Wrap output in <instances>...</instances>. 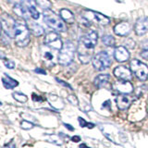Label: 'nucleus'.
<instances>
[{
  "instance_id": "nucleus-33",
  "label": "nucleus",
  "mask_w": 148,
  "mask_h": 148,
  "mask_svg": "<svg viewBox=\"0 0 148 148\" xmlns=\"http://www.w3.org/2000/svg\"><path fill=\"white\" fill-rule=\"evenodd\" d=\"M141 57L145 59L148 60V50H143V52L141 53Z\"/></svg>"
},
{
  "instance_id": "nucleus-11",
  "label": "nucleus",
  "mask_w": 148,
  "mask_h": 148,
  "mask_svg": "<svg viewBox=\"0 0 148 148\" xmlns=\"http://www.w3.org/2000/svg\"><path fill=\"white\" fill-rule=\"evenodd\" d=\"M92 50L94 49H88L84 45H82L81 43H79L78 47V54H79V59L83 64H87L91 61L92 57Z\"/></svg>"
},
{
  "instance_id": "nucleus-4",
  "label": "nucleus",
  "mask_w": 148,
  "mask_h": 148,
  "mask_svg": "<svg viewBox=\"0 0 148 148\" xmlns=\"http://www.w3.org/2000/svg\"><path fill=\"white\" fill-rule=\"evenodd\" d=\"M82 18H84V20L89 23L102 25V26L108 25L110 22V20L106 16L103 15V14H101L99 12L92 11V10H83Z\"/></svg>"
},
{
  "instance_id": "nucleus-7",
  "label": "nucleus",
  "mask_w": 148,
  "mask_h": 148,
  "mask_svg": "<svg viewBox=\"0 0 148 148\" xmlns=\"http://www.w3.org/2000/svg\"><path fill=\"white\" fill-rule=\"evenodd\" d=\"M16 21L14 18L8 15V14H3L1 17V27L2 32L8 34L10 38H14V28H15Z\"/></svg>"
},
{
  "instance_id": "nucleus-20",
  "label": "nucleus",
  "mask_w": 148,
  "mask_h": 148,
  "mask_svg": "<svg viewBox=\"0 0 148 148\" xmlns=\"http://www.w3.org/2000/svg\"><path fill=\"white\" fill-rule=\"evenodd\" d=\"M2 82L5 88H7V89H13V88L17 87L18 84V82L17 81H15L11 77H9L7 74H5L4 77L2 78Z\"/></svg>"
},
{
  "instance_id": "nucleus-2",
  "label": "nucleus",
  "mask_w": 148,
  "mask_h": 148,
  "mask_svg": "<svg viewBox=\"0 0 148 148\" xmlns=\"http://www.w3.org/2000/svg\"><path fill=\"white\" fill-rule=\"evenodd\" d=\"M43 16L45 22L51 29L59 32H64L66 31V26H65L61 17L57 15L54 11L50 10V9H45L44 10Z\"/></svg>"
},
{
  "instance_id": "nucleus-13",
  "label": "nucleus",
  "mask_w": 148,
  "mask_h": 148,
  "mask_svg": "<svg viewBox=\"0 0 148 148\" xmlns=\"http://www.w3.org/2000/svg\"><path fill=\"white\" fill-rule=\"evenodd\" d=\"M134 31L138 36L145 35L148 32V18H139L135 23V26H134Z\"/></svg>"
},
{
  "instance_id": "nucleus-23",
  "label": "nucleus",
  "mask_w": 148,
  "mask_h": 148,
  "mask_svg": "<svg viewBox=\"0 0 148 148\" xmlns=\"http://www.w3.org/2000/svg\"><path fill=\"white\" fill-rule=\"evenodd\" d=\"M102 42L106 46H114L115 45V39L111 35H104L102 37Z\"/></svg>"
},
{
  "instance_id": "nucleus-19",
  "label": "nucleus",
  "mask_w": 148,
  "mask_h": 148,
  "mask_svg": "<svg viewBox=\"0 0 148 148\" xmlns=\"http://www.w3.org/2000/svg\"><path fill=\"white\" fill-rule=\"evenodd\" d=\"M109 79L110 76L108 74H100V75L95 77L94 83L97 88H102L109 82Z\"/></svg>"
},
{
  "instance_id": "nucleus-17",
  "label": "nucleus",
  "mask_w": 148,
  "mask_h": 148,
  "mask_svg": "<svg viewBox=\"0 0 148 148\" xmlns=\"http://www.w3.org/2000/svg\"><path fill=\"white\" fill-rule=\"evenodd\" d=\"M132 104V99L128 95H119L117 97V106L120 110L127 109Z\"/></svg>"
},
{
  "instance_id": "nucleus-15",
  "label": "nucleus",
  "mask_w": 148,
  "mask_h": 148,
  "mask_svg": "<svg viewBox=\"0 0 148 148\" xmlns=\"http://www.w3.org/2000/svg\"><path fill=\"white\" fill-rule=\"evenodd\" d=\"M132 30L131 25L129 24L128 22L123 21V22H119L117 25L114 27V32L119 36H127L130 34Z\"/></svg>"
},
{
  "instance_id": "nucleus-10",
  "label": "nucleus",
  "mask_w": 148,
  "mask_h": 148,
  "mask_svg": "<svg viewBox=\"0 0 148 148\" xmlns=\"http://www.w3.org/2000/svg\"><path fill=\"white\" fill-rule=\"evenodd\" d=\"M112 88L119 95H129L133 91V86L129 81L116 82L113 84Z\"/></svg>"
},
{
  "instance_id": "nucleus-40",
  "label": "nucleus",
  "mask_w": 148,
  "mask_h": 148,
  "mask_svg": "<svg viewBox=\"0 0 148 148\" xmlns=\"http://www.w3.org/2000/svg\"><path fill=\"white\" fill-rule=\"evenodd\" d=\"M94 126H95V125H94V124H92V123H88V125H87V127H88V128H90V129L94 128Z\"/></svg>"
},
{
  "instance_id": "nucleus-6",
  "label": "nucleus",
  "mask_w": 148,
  "mask_h": 148,
  "mask_svg": "<svg viewBox=\"0 0 148 148\" xmlns=\"http://www.w3.org/2000/svg\"><path fill=\"white\" fill-rule=\"evenodd\" d=\"M131 71L140 81H145L148 78V66L140 60L133 59L131 61Z\"/></svg>"
},
{
  "instance_id": "nucleus-29",
  "label": "nucleus",
  "mask_w": 148,
  "mask_h": 148,
  "mask_svg": "<svg viewBox=\"0 0 148 148\" xmlns=\"http://www.w3.org/2000/svg\"><path fill=\"white\" fill-rule=\"evenodd\" d=\"M5 66H6L8 69H12L15 68V63L11 61V60H6V61H5Z\"/></svg>"
},
{
  "instance_id": "nucleus-21",
  "label": "nucleus",
  "mask_w": 148,
  "mask_h": 148,
  "mask_svg": "<svg viewBox=\"0 0 148 148\" xmlns=\"http://www.w3.org/2000/svg\"><path fill=\"white\" fill-rule=\"evenodd\" d=\"M29 30L35 36H41V35H43L44 32H45V30H44L43 27L39 24H37V23H35V22H32V21H30Z\"/></svg>"
},
{
  "instance_id": "nucleus-39",
  "label": "nucleus",
  "mask_w": 148,
  "mask_h": 148,
  "mask_svg": "<svg viewBox=\"0 0 148 148\" xmlns=\"http://www.w3.org/2000/svg\"><path fill=\"white\" fill-rule=\"evenodd\" d=\"M80 148H90V147H88L85 143H82V145H80Z\"/></svg>"
},
{
  "instance_id": "nucleus-32",
  "label": "nucleus",
  "mask_w": 148,
  "mask_h": 148,
  "mask_svg": "<svg viewBox=\"0 0 148 148\" xmlns=\"http://www.w3.org/2000/svg\"><path fill=\"white\" fill-rule=\"evenodd\" d=\"M78 120H79V122H80V126H81V127H87L88 122H86L85 120L83 119L82 118H79Z\"/></svg>"
},
{
  "instance_id": "nucleus-34",
  "label": "nucleus",
  "mask_w": 148,
  "mask_h": 148,
  "mask_svg": "<svg viewBox=\"0 0 148 148\" xmlns=\"http://www.w3.org/2000/svg\"><path fill=\"white\" fill-rule=\"evenodd\" d=\"M5 148H16V145H15V143H13V141H10V143H8L5 145Z\"/></svg>"
},
{
  "instance_id": "nucleus-24",
  "label": "nucleus",
  "mask_w": 148,
  "mask_h": 148,
  "mask_svg": "<svg viewBox=\"0 0 148 148\" xmlns=\"http://www.w3.org/2000/svg\"><path fill=\"white\" fill-rule=\"evenodd\" d=\"M35 1H36V4H38L42 8L45 9H45H50L51 6H52V4H51L49 0H35Z\"/></svg>"
},
{
  "instance_id": "nucleus-27",
  "label": "nucleus",
  "mask_w": 148,
  "mask_h": 148,
  "mask_svg": "<svg viewBox=\"0 0 148 148\" xmlns=\"http://www.w3.org/2000/svg\"><path fill=\"white\" fill-rule=\"evenodd\" d=\"M21 127L23 130H30L34 127V124L31 121H28V120H22L21 123Z\"/></svg>"
},
{
  "instance_id": "nucleus-31",
  "label": "nucleus",
  "mask_w": 148,
  "mask_h": 148,
  "mask_svg": "<svg viewBox=\"0 0 148 148\" xmlns=\"http://www.w3.org/2000/svg\"><path fill=\"white\" fill-rule=\"evenodd\" d=\"M56 81H57L58 83H60V84H62L63 86H65V87H68V88H69V89H72V87L71 86V85H69V83H67V82H63L62 80H59V79L58 78H56Z\"/></svg>"
},
{
  "instance_id": "nucleus-5",
  "label": "nucleus",
  "mask_w": 148,
  "mask_h": 148,
  "mask_svg": "<svg viewBox=\"0 0 148 148\" xmlns=\"http://www.w3.org/2000/svg\"><path fill=\"white\" fill-rule=\"evenodd\" d=\"M92 66L96 69V71H104V69H108L111 63H112V59H111L110 56L105 52V51H102V52L97 53L94 58L92 59Z\"/></svg>"
},
{
  "instance_id": "nucleus-25",
  "label": "nucleus",
  "mask_w": 148,
  "mask_h": 148,
  "mask_svg": "<svg viewBox=\"0 0 148 148\" xmlns=\"http://www.w3.org/2000/svg\"><path fill=\"white\" fill-rule=\"evenodd\" d=\"M28 9H29V12H30L31 17L34 18V20H38L39 17H40V13L36 9L35 6H31V7L28 8Z\"/></svg>"
},
{
  "instance_id": "nucleus-16",
  "label": "nucleus",
  "mask_w": 148,
  "mask_h": 148,
  "mask_svg": "<svg viewBox=\"0 0 148 148\" xmlns=\"http://www.w3.org/2000/svg\"><path fill=\"white\" fill-rule=\"evenodd\" d=\"M14 12L18 16V17H21L24 20L28 21L30 18V12H29V9L28 8L25 6L23 3H18L14 6Z\"/></svg>"
},
{
  "instance_id": "nucleus-3",
  "label": "nucleus",
  "mask_w": 148,
  "mask_h": 148,
  "mask_svg": "<svg viewBox=\"0 0 148 148\" xmlns=\"http://www.w3.org/2000/svg\"><path fill=\"white\" fill-rule=\"evenodd\" d=\"M75 52H76V47L73 43L69 41L64 43L62 48L59 50V54L58 58V63L64 65V66L69 65L73 61Z\"/></svg>"
},
{
  "instance_id": "nucleus-1",
  "label": "nucleus",
  "mask_w": 148,
  "mask_h": 148,
  "mask_svg": "<svg viewBox=\"0 0 148 148\" xmlns=\"http://www.w3.org/2000/svg\"><path fill=\"white\" fill-rule=\"evenodd\" d=\"M14 38L16 45L20 47H24L30 43V30L21 21H16L14 28Z\"/></svg>"
},
{
  "instance_id": "nucleus-37",
  "label": "nucleus",
  "mask_w": 148,
  "mask_h": 148,
  "mask_svg": "<svg viewBox=\"0 0 148 148\" xmlns=\"http://www.w3.org/2000/svg\"><path fill=\"white\" fill-rule=\"evenodd\" d=\"M64 126L66 127L69 131H71V132H72V131H74V128L71 126V125H69V124H66V123H64Z\"/></svg>"
},
{
  "instance_id": "nucleus-8",
  "label": "nucleus",
  "mask_w": 148,
  "mask_h": 148,
  "mask_svg": "<svg viewBox=\"0 0 148 148\" xmlns=\"http://www.w3.org/2000/svg\"><path fill=\"white\" fill-rule=\"evenodd\" d=\"M44 43L46 46H48V47L52 48L54 50H60L63 46L62 41L60 39L59 35L54 32H48V34L45 35Z\"/></svg>"
},
{
  "instance_id": "nucleus-14",
  "label": "nucleus",
  "mask_w": 148,
  "mask_h": 148,
  "mask_svg": "<svg viewBox=\"0 0 148 148\" xmlns=\"http://www.w3.org/2000/svg\"><path fill=\"white\" fill-rule=\"evenodd\" d=\"M114 57L118 62H126L130 58V53L124 46H118L114 51Z\"/></svg>"
},
{
  "instance_id": "nucleus-9",
  "label": "nucleus",
  "mask_w": 148,
  "mask_h": 148,
  "mask_svg": "<svg viewBox=\"0 0 148 148\" xmlns=\"http://www.w3.org/2000/svg\"><path fill=\"white\" fill-rule=\"evenodd\" d=\"M98 35L95 31H88L81 37L80 43L88 49H94L97 44Z\"/></svg>"
},
{
  "instance_id": "nucleus-12",
  "label": "nucleus",
  "mask_w": 148,
  "mask_h": 148,
  "mask_svg": "<svg viewBox=\"0 0 148 148\" xmlns=\"http://www.w3.org/2000/svg\"><path fill=\"white\" fill-rule=\"evenodd\" d=\"M114 75L116 78H118L119 81H131L132 75V71L124 66H119L114 69Z\"/></svg>"
},
{
  "instance_id": "nucleus-28",
  "label": "nucleus",
  "mask_w": 148,
  "mask_h": 148,
  "mask_svg": "<svg viewBox=\"0 0 148 148\" xmlns=\"http://www.w3.org/2000/svg\"><path fill=\"white\" fill-rule=\"evenodd\" d=\"M43 58H44L45 60H47V61H53V58H54L53 55L51 54L50 52H45V53L44 54V56H43Z\"/></svg>"
},
{
  "instance_id": "nucleus-22",
  "label": "nucleus",
  "mask_w": 148,
  "mask_h": 148,
  "mask_svg": "<svg viewBox=\"0 0 148 148\" xmlns=\"http://www.w3.org/2000/svg\"><path fill=\"white\" fill-rule=\"evenodd\" d=\"M12 96H13L14 99L18 102H20V103H25V102L28 100L27 95H25L24 94H21V92H13Z\"/></svg>"
},
{
  "instance_id": "nucleus-18",
  "label": "nucleus",
  "mask_w": 148,
  "mask_h": 148,
  "mask_svg": "<svg viewBox=\"0 0 148 148\" xmlns=\"http://www.w3.org/2000/svg\"><path fill=\"white\" fill-rule=\"evenodd\" d=\"M59 14H60V17H61V18L65 22L69 23V24H72V23H74L75 18H74L73 13L71 10H69V9H66V8H63L60 10Z\"/></svg>"
},
{
  "instance_id": "nucleus-30",
  "label": "nucleus",
  "mask_w": 148,
  "mask_h": 148,
  "mask_svg": "<svg viewBox=\"0 0 148 148\" xmlns=\"http://www.w3.org/2000/svg\"><path fill=\"white\" fill-rule=\"evenodd\" d=\"M68 99H69V101L71 102V103L72 105H75V106L78 105V100H77V98H76V96H75V95H69Z\"/></svg>"
},
{
  "instance_id": "nucleus-38",
  "label": "nucleus",
  "mask_w": 148,
  "mask_h": 148,
  "mask_svg": "<svg viewBox=\"0 0 148 148\" xmlns=\"http://www.w3.org/2000/svg\"><path fill=\"white\" fill-rule=\"evenodd\" d=\"M8 1L9 2V3H14V4H18V3H21V1L22 0H8Z\"/></svg>"
},
{
  "instance_id": "nucleus-26",
  "label": "nucleus",
  "mask_w": 148,
  "mask_h": 148,
  "mask_svg": "<svg viewBox=\"0 0 148 148\" xmlns=\"http://www.w3.org/2000/svg\"><path fill=\"white\" fill-rule=\"evenodd\" d=\"M47 141L49 143H54V145H58V146H60L62 145V141H61V139H60V137L56 136V135H50L47 138Z\"/></svg>"
},
{
  "instance_id": "nucleus-36",
  "label": "nucleus",
  "mask_w": 148,
  "mask_h": 148,
  "mask_svg": "<svg viewBox=\"0 0 148 148\" xmlns=\"http://www.w3.org/2000/svg\"><path fill=\"white\" fill-rule=\"evenodd\" d=\"M36 73H41V74H44V75H45L46 72L45 71H44V69H35V71H34Z\"/></svg>"
},
{
  "instance_id": "nucleus-35",
  "label": "nucleus",
  "mask_w": 148,
  "mask_h": 148,
  "mask_svg": "<svg viewBox=\"0 0 148 148\" xmlns=\"http://www.w3.org/2000/svg\"><path fill=\"white\" fill-rule=\"evenodd\" d=\"M71 141L74 142V143H79L81 141V138H80V136H78V135L73 136V137H71Z\"/></svg>"
}]
</instances>
